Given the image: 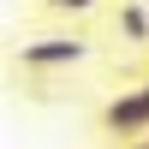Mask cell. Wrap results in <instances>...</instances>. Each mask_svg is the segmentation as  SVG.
Here are the masks:
<instances>
[{
	"instance_id": "cell-1",
	"label": "cell",
	"mask_w": 149,
	"mask_h": 149,
	"mask_svg": "<svg viewBox=\"0 0 149 149\" xmlns=\"http://www.w3.org/2000/svg\"><path fill=\"white\" fill-rule=\"evenodd\" d=\"M18 60H24V72H60V66L90 60V42H78V36H42V42H24Z\"/></svg>"
},
{
	"instance_id": "cell-5",
	"label": "cell",
	"mask_w": 149,
	"mask_h": 149,
	"mask_svg": "<svg viewBox=\"0 0 149 149\" xmlns=\"http://www.w3.org/2000/svg\"><path fill=\"white\" fill-rule=\"evenodd\" d=\"M143 90H149V78H143Z\"/></svg>"
},
{
	"instance_id": "cell-4",
	"label": "cell",
	"mask_w": 149,
	"mask_h": 149,
	"mask_svg": "<svg viewBox=\"0 0 149 149\" xmlns=\"http://www.w3.org/2000/svg\"><path fill=\"white\" fill-rule=\"evenodd\" d=\"M42 6H48V12H90L95 0H42Z\"/></svg>"
},
{
	"instance_id": "cell-2",
	"label": "cell",
	"mask_w": 149,
	"mask_h": 149,
	"mask_svg": "<svg viewBox=\"0 0 149 149\" xmlns=\"http://www.w3.org/2000/svg\"><path fill=\"white\" fill-rule=\"evenodd\" d=\"M102 125L113 131V137H143L149 131V90L137 84V90H119L113 102L102 107Z\"/></svg>"
},
{
	"instance_id": "cell-3",
	"label": "cell",
	"mask_w": 149,
	"mask_h": 149,
	"mask_svg": "<svg viewBox=\"0 0 149 149\" xmlns=\"http://www.w3.org/2000/svg\"><path fill=\"white\" fill-rule=\"evenodd\" d=\"M119 30H125V42H149V12L137 6V0L119 6Z\"/></svg>"
}]
</instances>
